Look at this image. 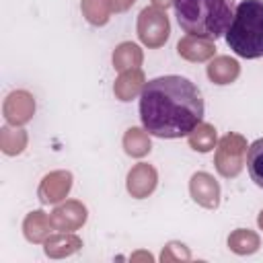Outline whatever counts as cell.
I'll use <instances>...</instances> for the list:
<instances>
[{"instance_id":"obj_13","label":"cell","mask_w":263,"mask_h":263,"mask_svg":"<svg viewBox=\"0 0 263 263\" xmlns=\"http://www.w3.org/2000/svg\"><path fill=\"white\" fill-rule=\"evenodd\" d=\"M205 74H208L210 82L224 86V84H230V82H234L238 78L240 64L230 55H214L210 60L208 68H205Z\"/></svg>"},{"instance_id":"obj_21","label":"cell","mask_w":263,"mask_h":263,"mask_svg":"<svg viewBox=\"0 0 263 263\" xmlns=\"http://www.w3.org/2000/svg\"><path fill=\"white\" fill-rule=\"evenodd\" d=\"M82 16L92 25V27H103L109 23L113 14L111 0H82L80 2Z\"/></svg>"},{"instance_id":"obj_12","label":"cell","mask_w":263,"mask_h":263,"mask_svg":"<svg viewBox=\"0 0 263 263\" xmlns=\"http://www.w3.org/2000/svg\"><path fill=\"white\" fill-rule=\"evenodd\" d=\"M144 86H146L144 70L142 68H129V70L119 72V76L113 82V92H115V99L129 103L142 95Z\"/></svg>"},{"instance_id":"obj_2","label":"cell","mask_w":263,"mask_h":263,"mask_svg":"<svg viewBox=\"0 0 263 263\" xmlns=\"http://www.w3.org/2000/svg\"><path fill=\"white\" fill-rule=\"evenodd\" d=\"M175 16L187 35L218 39L226 35L232 16L234 0H175Z\"/></svg>"},{"instance_id":"obj_18","label":"cell","mask_w":263,"mask_h":263,"mask_svg":"<svg viewBox=\"0 0 263 263\" xmlns=\"http://www.w3.org/2000/svg\"><path fill=\"white\" fill-rule=\"evenodd\" d=\"M261 247V238L255 230H249V228H236L230 232L228 236V249L234 253V255H253L257 253Z\"/></svg>"},{"instance_id":"obj_24","label":"cell","mask_w":263,"mask_h":263,"mask_svg":"<svg viewBox=\"0 0 263 263\" xmlns=\"http://www.w3.org/2000/svg\"><path fill=\"white\" fill-rule=\"evenodd\" d=\"M136 0H111V6H113V12H125L134 6Z\"/></svg>"},{"instance_id":"obj_14","label":"cell","mask_w":263,"mask_h":263,"mask_svg":"<svg viewBox=\"0 0 263 263\" xmlns=\"http://www.w3.org/2000/svg\"><path fill=\"white\" fill-rule=\"evenodd\" d=\"M51 230H53L51 220H49V216L43 210H33L23 220V234L33 245L45 242L51 236Z\"/></svg>"},{"instance_id":"obj_23","label":"cell","mask_w":263,"mask_h":263,"mask_svg":"<svg viewBox=\"0 0 263 263\" xmlns=\"http://www.w3.org/2000/svg\"><path fill=\"white\" fill-rule=\"evenodd\" d=\"M189 259H191L189 249L183 242H177V240L168 242L160 253V261L162 263H166V261H189Z\"/></svg>"},{"instance_id":"obj_9","label":"cell","mask_w":263,"mask_h":263,"mask_svg":"<svg viewBox=\"0 0 263 263\" xmlns=\"http://www.w3.org/2000/svg\"><path fill=\"white\" fill-rule=\"evenodd\" d=\"M189 195L197 205L205 210H216L220 205V183L214 179V175L205 171L193 173L189 179Z\"/></svg>"},{"instance_id":"obj_17","label":"cell","mask_w":263,"mask_h":263,"mask_svg":"<svg viewBox=\"0 0 263 263\" xmlns=\"http://www.w3.org/2000/svg\"><path fill=\"white\" fill-rule=\"evenodd\" d=\"M187 142H189V148L191 150H195L199 154H205V152H212L216 148V144H218V132H216V127L212 123L201 121V123H197L189 132Z\"/></svg>"},{"instance_id":"obj_27","label":"cell","mask_w":263,"mask_h":263,"mask_svg":"<svg viewBox=\"0 0 263 263\" xmlns=\"http://www.w3.org/2000/svg\"><path fill=\"white\" fill-rule=\"evenodd\" d=\"M257 224H259V228L263 230V210L259 212V216H257Z\"/></svg>"},{"instance_id":"obj_19","label":"cell","mask_w":263,"mask_h":263,"mask_svg":"<svg viewBox=\"0 0 263 263\" xmlns=\"http://www.w3.org/2000/svg\"><path fill=\"white\" fill-rule=\"evenodd\" d=\"M29 136L23 127L18 125H10L6 123L4 127H0V150L6 156H16L27 148Z\"/></svg>"},{"instance_id":"obj_5","label":"cell","mask_w":263,"mask_h":263,"mask_svg":"<svg viewBox=\"0 0 263 263\" xmlns=\"http://www.w3.org/2000/svg\"><path fill=\"white\" fill-rule=\"evenodd\" d=\"M138 37L148 49L162 47L171 37V23L166 16V10L156 6H146L138 14Z\"/></svg>"},{"instance_id":"obj_1","label":"cell","mask_w":263,"mask_h":263,"mask_svg":"<svg viewBox=\"0 0 263 263\" xmlns=\"http://www.w3.org/2000/svg\"><path fill=\"white\" fill-rule=\"evenodd\" d=\"M203 97L195 82L166 74L146 82L140 95V119L150 136L185 138L203 121Z\"/></svg>"},{"instance_id":"obj_22","label":"cell","mask_w":263,"mask_h":263,"mask_svg":"<svg viewBox=\"0 0 263 263\" xmlns=\"http://www.w3.org/2000/svg\"><path fill=\"white\" fill-rule=\"evenodd\" d=\"M247 171L257 187L263 189V138L255 140L247 150Z\"/></svg>"},{"instance_id":"obj_4","label":"cell","mask_w":263,"mask_h":263,"mask_svg":"<svg viewBox=\"0 0 263 263\" xmlns=\"http://www.w3.org/2000/svg\"><path fill=\"white\" fill-rule=\"evenodd\" d=\"M247 138L236 134V132H228L226 136H222L216 144V152H214V164L220 177L224 179H234L240 175V171L245 168L247 162Z\"/></svg>"},{"instance_id":"obj_25","label":"cell","mask_w":263,"mask_h":263,"mask_svg":"<svg viewBox=\"0 0 263 263\" xmlns=\"http://www.w3.org/2000/svg\"><path fill=\"white\" fill-rule=\"evenodd\" d=\"M150 2H152V6L162 8V10H166L168 6H173V4H175V0H150Z\"/></svg>"},{"instance_id":"obj_10","label":"cell","mask_w":263,"mask_h":263,"mask_svg":"<svg viewBox=\"0 0 263 263\" xmlns=\"http://www.w3.org/2000/svg\"><path fill=\"white\" fill-rule=\"evenodd\" d=\"M158 185V173L152 164L148 162H138L134 164L129 171H127V177H125V187H127V193L136 199H144L148 195L154 193Z\"/></svg>"},{"instance_id":"obj_7","label":"cell","mask_w":263,"mask_h":263,"mask_svg":"<svg viewBox=\"0 0 263 263\" xmlns=\"http://www.w3.org/2000/svg\"><path fill=\"white\" fill-rule=\"evenodd\" d=\"M72 173L70 171H51L47 173L37 189V197L43 205H58L60 201H64L72 189Z\"/></svg>"},{"instance_id":"obj_3","label":"cell","mask_w":263,"mask_h":263,"mask_svg":"<svg viewBox=\"0 0 263 263\" xmlns=\"http://www.w3.org/2000/svg\"><path fill=\"white\" fill-rule=\"evenodd\" d=\"M224 37L238 58H263V0H242Z\"/></svg>"},{"instance_id":"obj_26","label":"cell","mask_w":263,"mask_h":263,"mask_svg":"<svg viewBox=\"0 0 263 263\" xmlns=\"http://www.w3.org/2000/svg\"><path fill=\"white\" fill-rule=\"evenodd\" d=\"M136 259H146V261H154V257H152L150 253H136V255H132V261H136Z\"/></svg>"},{"instance_id":"obj_16","label":"cell","mask_w":263,"mask_h":263,"mask_svg":"<svg viewBox=\"0 0 263 263\" xmlns=\"http://www.w3.org/2000/svg\"><path fill=\"white\" fill-rule=\"evenodd\" d=\"M111 62H113V68L117 72H123V70H129V68H140L142 62H144V51L134 41H121L113 49Z\"/></svg>"},{"instance_id":"obj_11","label":"cell","mask_w":263,"mask_h":263,"mask_svg":"<svg viewBox=\"0 0 263 263\" xmlns=\"http://www.w3.org/2000/svg\"><path fill=\"white\" fill-rule=\"evenodd\" d=\"M177 53L187 62H210L216 55V43L208 37L185 35L177 43Z\"/></svg>"},{"instance_id":"obj_8","label":"cell","mask_w":263,"mask_h":263,"mask_svg":"<svg viewBox=\"0 0 263 263\" xmlns=\"http://www.w3.org/2000/svg\"><path fill=\"white\" fill-rule=\"evenodd\" d=\"M2 113H4L6 123L23 127L35 115V99H33V95L27 92V90L8 92L4 103H2Z\"/></svg>"},{"instance_id":"obj_20","label":"cell","mask_w":263,"mask_h":263,"mask_svg":"<svg viewBox=\"0 0 263 263\" xmlns=\"http://www.w3.org/2000/svg\"><path fill=\"white\" fill-rule=\"evenodd\" d=\"M123 150L132 158H144L146 154H150L152 142H150V134L144 129V125L142 127H129L123 134Z\"/></svg>"},{"instance_id":"obj_6","label":"cell","mask_w":263,"mask_h":263,"mask_svg":"<svg viewBox=\"0 0 263 263\" xmlns=\"http://www.w3.org/2000/svg\"><path fill=\"white\" fill-rule=\"evenodd\" d=\"M86 218H88V210L78 199H64L49 214L53 230H60V232H74L82 228L86 224Z\"/></svg>"},{"instance_id":"obj_15","label":"cell","mask_w":263,"mask_h":263,"mask_svg":"<svg viewBox=\"0 0 263 263\" xmlns=\"http://www.w3.org/2000/svg\"><path fill=\"white\" fill-rule=\"evenodd\" d=\"M82 247V240L80 236H76L74 232H55L51 234L45 242H43V251L49 259H64V257H70L74 255L76 251H80Z\"/></svg>"}]
</instances>
